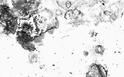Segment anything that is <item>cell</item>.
Segmentation results:
<instances>
[{"label": "cell", "mask_w": 124, "mask_h": 77, "mask_svg": "<svg viewBox=\"0 0 124 77\" xmlns=\"http://www.w3.org/2000/svg\"><path fill=\"white\" fill-rule=\"evenodd\" d=\"M18 26L17 31L23 32L34 39L38 33L33 16L27 19H20Z\"/></svg>", "instance_id": "cell-1"}, {"label": "cell", "mask_w": 124, "mask_h": 77, "mask_svg": "<svg viewBox=\"0 0 124 77\" xmlns=\"http://www.w3.org/2000/svg\"><path fill=\"white\" fill-rule=\"evenodd\" d=\"M16 33L17 41L21 45L33 41L34 38L28 36L24 32L17 31Z\"/></svg>", "instance_id": "cell-2"}, {"label": "cell", "mask_w": 124, "mask_h": 77, "mask_svg": "<svg viewBox=\"0 0 124 77\" xmlns=\"http://www.w3.org/2000/svg\"><path fill=\"white\" fill-rule=\"evenodd\" d=\"M34 21L36 24L37 29L38 33H40L42 30H43L45 28L47 23V20L45 18L40 16L39 15L35 16V17L33 16Z\"/></svg>", "instance_id": "cell-3"}, {"label": "cell", "mask_w": 124, "mask_h": 77, "mask_svg": "<svg viewBox=\"0 0 124 77\" xmlns=\"http://www.w3.org/2000/svg\"><path fill=\"white\" fill-rule=\"evenodd\" d=\"M79 13L77 10H70L67 12L65 14V17L67 19H72L76 18Z\"/></svg>", "instance_id": "cell-4"}, {"label": "cell", "mask_w": 124, "mask_h": 77, "mask_svg": "<svg viewBox=\"0 0 124 77\" xmlns=\"http://www.w3.org/2000/svg\"><path fill=\"white\" fill-rule=\"evenodd\" d=\"M21 46L24 49L29 51H33L36 49L35 45L32 42H29L27 44L21 45Z\"/></svg>", "instance_id": "cell-5"}, {"label": "cell", "mask_w": 124, "mask_h": 77, "mask_svg": "<svg viewBox=\"0 0 124 77\" xmlns=\"http://www.w3.org/2000/svg\"><path fill=\"white\" fill-rule=\"evenodd\" d=\"M19 15L22 17H27L29 16H30V12L28 9L26 8L22 9L19 11Z\"/></svg>", "instance_id": "cell-6"}, {"label": "cell", "mask_w": 124, "mask_h": 77, "mask_svg": "<svg viewBox=\"0 0 124 77\" xmlns=\"http://www.w3.org/2000/svg\"><path fill=\"white\" fill-rule=\"evenodd\" d=\"M104 51V49L102 46H98L96 47V52L97 53L101 54V53H102Z\"/></svg>", "instance_id": "cell-7"}, {"label": "cell", "mask_w": 124, "mask_h": 77, "mask_svg": "<svg viewBox=\"0 0 124 77\" xmlns=\"http://www.w3.org/2000/svg\"><path fill=\"white\" fill-rule=\"evenodd\" d=\"M56 14L58 15H60L62 14L61 12L59 10H57V11L56 12Z\"/></svg>", "instance_id": "cell-8"}]
</instances>
